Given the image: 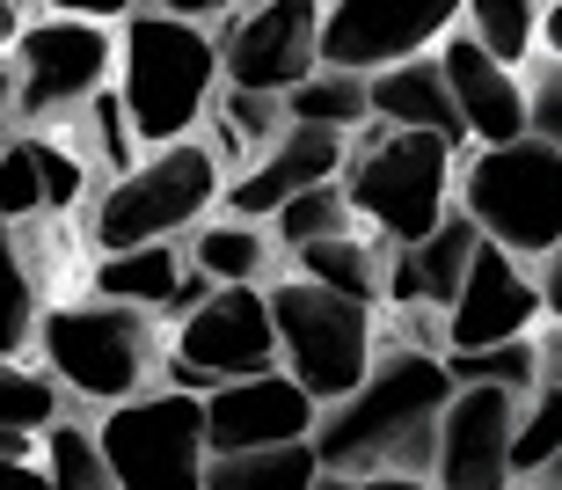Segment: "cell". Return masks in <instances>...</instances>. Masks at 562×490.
I'll return each mask as SVG.
<instances>
[{
    "label": "cell",
    "instance_id": "cell-1",
    "mask_svg": "<svg viewBox=\"0 0 562 490\" xmlns=\"http://www.w3.org/2000/svg\"><path fill=\"white\" fill-rule=\"evenodd\" d=\"M446 403H453V381H446L438 352H387L344 403L314 417V469L336 483H373V476L431 483V439Z\"/></svg>",
    "mask_w": 562,
    "mask_h": 490
},
{
    "label": "cell",
    "instance_id": "cell-2",
    "mask_svg": "<svg viewBox=\"0 0 562 490\" xmlns=\"http://www.w3.org/2000/svg\"><path fill=\"white\" fill-rule=\"evenodd\" d=\"M110 44H117V110H125L132 125V147H176V140H190V125L205 118L212 88H220V52H212V30H198V22L168 15V8H125L117 15V30H110Z\"/></svg>",
    "mask_w": 562,
    "mask_h": 490
},
{
    "label": "cell",
    "instance_id": "cell-3",
    "mask_svg": "<svg viewBox=\"0 0 562 490\" xmlns=\"http://www.w3.org/2000/svg\"><path fill=\"white\" fill-rule=\"evenodd\" d=\"M336 191H344L351 220H373L387 249H417L453 213V147L424 140V132L358 125Z\"/></svg>",
    "mask_w": 562,
    "mask_h": 490
},
{
    "label": "cell",
    "instance_id": "cell-4",
    "mask_svg": "<svg viewBox=\"0 0 562 490\" xmlns=\"http://www.w3.org/2000/svg\"><path fill=\"white\" fill-rule=\"evenodd\" d=\"M263 315H271V337H278V374H285L314 410H336L380 359L373 308L336 300V293H322V286H307V278L263 286Z\"/></svg>",
    "mask_w": 562,
    "mask_h": 490
},
{
    "label": "cell",
    "instance_id": "cell-5",
    "mask_svg": "<svg viewBox=\"0 0 562 490\" xmlns=\"http://www.w3.org/2000/svg\"><path fill=\"white\" fill-rule=\"evenodd\" d=\"M220 205V162L205 140H176V147L139 154L88 213V242L95 256H125V249H161L183 227Z\"/></svg>",
    "mask_w": 562,
    "mask_h": 490
},
{
    "label": "cell",
    "instance_id": "cell-6",
    "mask_svg": "<svg viewBox=\"0 0 562 490\" xmlns=\"http://www.w3.org/2000/svg\"><path fill=\"white\" fill-rule=\"evenodd\" d=\"M460 220L512 264H533L562 242V162L541 140L482 147L460 169Z\"/></svg>",
    "mask_w": 562,
    "mask_h": 490
},
{
    "label": "cell",
    "instance_id": "cell-7",
    "mask_svg": "<svg viewBox=\"0 0 562 490\" xmlns=\"http://www.w3.org/2000/svg\"><path fill=\"white\" fill-rule=\"evenodd\" d=\"M52 366V381L74 388L81 403H132L146 396L161 344H154V315L132 308H103V300H74V308H44L37 337H30Z\"/></svg>",
    "mask_w": 562,
    "mask_h": 490
},
{
    "label": "cell",
    "instance_id": "cell-8",
    "mask_svg": "<svg viewBox=\"0 0 562 490\" xmlns=\"http://www.w3.org/2000/svg\"><path fill=\"white\" fill-rule=\"evenodd\" d=\"M110 66H117V44L95 15H66V8H30L22 15V37L8 44V118H59V110H81L110 88Z\"/></svg>",
    "mask_w": 562,
    "mask_h": 490
},
{
    "label": "cell",
    "instance_id": "cell-9",
    "mask_svg": "<svg viewBox=\"0 0 562 490\" xmlns=\"http://www.w3.org/2000/svg\"><path fill=\"white\" fill-rule=\"evenodd\" d=\"M110 490H205V410L198 396L154 388L103 410L95 425Z\"/></svg>",
    "mask_w": 562,
    "mask_h": 490
},
{
    "label": "cell",
    "instance_id": "cell-10",
    "mask_svg": "<svg viewBox=\"0 0 562 490\" xmlns=\"http://www.w3.org/2000/svg\"><path fill=\"white\" fill-rule=\"evenodd\" d=\"M314 0H271V8H220L212 52H220V81L241 96H278L314 74Z\"/></svg>",
    "mask_w": 562,
    "mask_h": 490
},
{
    "label": "cell",
    "instance_id": "cell-11",
    "mask_svg": "<svg viewBox=\"0 0 562 490\" xmlns=\"http://www.w3.org/2000/svg\"><path fill=\"white\" fill-rule=\"evenodd\" d=\"M453 30V8H395V0H336L314 15V66L373 81L387 66L424 59Z\"/></svg>",
    "mask_w": 562,
    "mask_h": 490
},
{
    "label": "cell",
    "instance_id": "cell-12",
    "mask_svg": "<svg viewBox=\"0 0 562 490\" xmlns=\"http://www.w3.org/2000/svg\"><path fill=\"white\" fill-rule=\"evenodd\" d=\"M176 366H190L198 381L227 388V381H256L278 366V337H271V315H263V293L249 286H220V293L198 308V315L176 322V337L161 344Z\"/></svg>",
    "mask_w": 562,
    "mask_h": 490
},
{
    "label": "cell",
    "instance_id": "cell-13",
    "mask_svg": "<svg viewBox=\"0 0 562 490\" xmlns=\"http://www.w3.org/2000/svg\"><path fill=\"white\" fill-rule=\"evenodd\" d=\"M526 396L453 388L431 439V490H512V425Z\"/></svg>",
    "mask_w": 562,
    "mask_h": 490
},
{
    "label": "cell",
    "instance_id": "cell-14",
    "mask_svg": "<svg viewBox=\"0 0 562 490\" xmlns=\"http://www.w3.org/2000/svg\"><path fill=\"white\" fill-rule=\"evenodd\" d=\"M533 322H541V286H533V271L482 242L468 278H460L453 308H446V359H468V352H490V344H519Z\"/></svg>",
    "mask_w": 562,
    "mask_h": 490
},
{
    "label": "cell",
    "instance_id": "cell-15",
    "mask_svg": "<svg viewBox=\"0 0 562 490\" xmlns=\"http://www.w3.org/2000/svg\"><path fill=\"white\" fill-rule=\"evenodd\" d=\"M198 410H205V461H220V454H263V447H307L314 417H322L278 366L256 374V381L212 388Z\"/></svg>",
    "mask_w": 562,
    "mask_h": 490
},
{
    "label": "cell",
    "instance_id": "cell-16",
    "mask_svg": "<svg viewBox=\"0 0 562 490\" xmlns=\"http://www.w3.org/2000/svg\"><path fill=\"white\" fill-rule=\"evenodd\" d=\"M344 154H351V140H336V132L285 125L271 147L249 162V169L234 176V183H220V191H227V213H234V220H249V227H256V220H271L285 198L336 183V176H344Z\"/></svg>",
    "mask_w": 562,
    "mask_h": 490
},
{
    "label": "cell",
    "instance_id": "cell-17",
    "mask_svg": "<svg viewBox=\"0 0 562 490\" xmlns=\"http://www.w3.org/2000/svg\"><path fill=\"white\" fill-rule=\"evenodd\" d=\"M431 66H438V81H446V96H453V118H460L468 140H482V147H512V140H526L519 74H504L497 59H482L475 44L460 37V22L431 44Z\"/></svg>",
    "mask_w": 562,
    "mask_h": 490
},
{
    "label": "cell",
    "instance_id": "cell-18",
    "mask_svg": "<svg viewBox=\"0 0 562 490\" xmlns=\"http://www.w3.org/2000/svg\"><path fill=\"white\" fill-rule=\"evenodd\" d=\"M366 118L387 132H424V140H446V147H460L468 132H460L453 118V96H446V81H438L431 52L409 66H387V74H373L366 81Z\"/></svg>",
    "mask_w": 562,
    "mask_h": 490
},
{
    "label": "cell",
    "instance_id": "cell-19",
    "mask_svg": "<svg viewBox=\"0 0 562 490\" xmlns=\"http://www.w3.org/2000/svg\"><path fill=\"white\" fill-rule=\"evenodd\" d=\"M460 37L475 44L482 59H497L504 74H526L541 59V0H468L453 8Z\"/></svg>",
    "mask_w": 562,
    "mask_h": 490
},
{
    "label": "cell",
    "instance_id": "cell-20",
    "mask_svg": "<svg viewBox=\"0 0 562 490\" xmlns=\"http://www.w3.org/2000/svg\"><path fill=\"white\" fill-rule=\"evenodd\" d=\"M176 278H183L176 242H161V249H125V256H95V300H103V308L161 315L168 293H176Z\"/></svg>",
    "mask_w": 562,
    "mask_h": 490
},
{
    "label": "cell",
    "instance_id": "cell-21",
    "mask_svg": "<svg viewBox=\"0 0 562 490\" xmlns=\"http://www.w3.org/2000/svg\"><path fill=\"white\" fill-rule=\"evenodd\" d=\"M271 235L249 227V220H227V227H198L190 235V271L212 278V286H249L263 293V278H271Z\"/></svg>",
    "mask_w": 562,
    "mask_h": 490
},
{
    "label": "cell",
    "instance_id": "cell-22",
    "mask_svg": "<svg viewBox=\"0 0 562 490\" xmlns=\"http://www.w3.org/2000/svg\"><path fill=\"white\" fill-rule=\"evenodd\" d=\"M292 264H300L292 278H307V286H322V293H336V300H358V308H373V300H380V264H373V249H366L358 235L292 249Z\"/></svg>",
    "mask_w": 562,
    "mask_h": 490
},
{
    "label": "cell",
    "instance_id": "cell-23",
    "mask_svg": "<svg viewBox=\"0 0 562 490\" xmlns=\"http://www.w3.org/2000/svg\"><path fill=\"white\" fill-rule=\"evenodd\" d=\"M314 447H263V454H220L205 461V490H314Z\"/></svg>",
    "mask_w": 562,
    "mask_h": 490
},
{
    "label": "cell",
    "instance_id": "cell-24",
    "mask_svg": "<svg viewBox=\"0 0 562 490\" xmlns=\"http://www.w3.org/2000/svg\"><path fill=\"white\" fill-rule=\"evenodd\" d=\"M285 125H314V132L351 140L358 125H373V118H366V81H351V74H322V66H314L307 81L285 96Z\"/></svg>",
    "mask_w": 562,
    "mask_h": 490
},
{
    "label": "cell",
    "instance_id": "cell-25",
    "mask_svg": "<svg viewBox=\"0 0 562 490\" xmlns=\"http://www.w3.org/2000/svg\"><path fill=\"white\" fill-rule=\"evenodd\" d=\"M453 388H504V396H533L548 381V352L533 337L519 344H490V352H468V359H438Z\"/></svg>",
    "mask_w": 562,
    "mask_h": 490
},
{
    "label": "cell",
    "instance_id": "cell-26",
    "mask_svg": "<svg viewBox=\"0 0 562 490\" xmlns=\"http://www.w3.org/2000/svg\"><path fill=\"white\" fill-rule=\"evenodd\" d=\"M555 454H562V381H541L512 425V483H533Z\"/></svg>",
    "mask_w": 562,
    "mask_h": 490
},
{
    "label": "cell",
    "instance_id": "cell-27",
    "mask_svg": "<svg viewBox=\"0 0 562 490\" xmlns=\"http://www.w3.org/2000/svg\"><path fill=\"white\" fill-rule=\"evenodd\" d=\"M37 337V278L15 249V227H0V359L30 352Z\"/></svg>",
    "mask_w": 562,
    "mask_h": 490
},
{
    "label": "cell",
    "instance_id": "cell-28",
    "mask_svg": "<svg viewBox=\"0 0 562 490\" xmlns=\"http://www.w3.org/2000/svg\"><path fill=\"white\" fill-rule=\"evenodd\" d=\"M44 483L52 490H110V469H103V447L88 425H44Z\"/></svg>",
    "mask_w": 562,
    "mask_h": 490
},
{
    "label": "cell",
    "instance_id": "cell-29",
    "mask_svg": "<svg viewBox=\"0 0 562 490\" xmlns=\"http://www.w3.org/2000/svg\"><path fill=\"white\" fill-rule=\"evenodd\" d=\"M271 220H278V242H285V249H314V242L351 235V205H344V191H336V183L285 198V205H278Z\"/></svg>",
    "mask_w": 562,
    "mask_h": 490
},
{
    "label": "cell",
    "instance_id": "cell-30",
    "mask_svg": "<svg viewBox=\"0 0 562 490\" xmlns=\"http://www.w3.org/2000/svg\"><path fill=\"white\" fill-rule=\"evenodd\" d=\"M44 425H59V388L30 374V366L0 359V432H22V439H37Z\"/></svg>",
    "mask_w": 562,
    "mask_h": 490
},
{
    "label": "cell",
    "instance_id": "cell-31",
    "mask_svg": "<svg viewBox=\"0 0 562 490\" xmlns=\"http://www.w3.org/2000/svg\"><path fill=\"white\" fill-rule=\"evenodd\" d=\"M519 96H526V140H541V147L562 162V66L533 59L519 74Z\"/></svg>",
    "mask_w": 562,
    "mask_h": 490
},
{
    "label": "cell",
    "instance_id": "cell-32",
    "mask_svg": "<svg viewBox=\"0 0 562 490\" xmlns=\"http://www.w3.org/2000/svg\"><path fill=\"white\" fill-rule=\"evenodd\" d=\"M220 125H227V140H234L241 154H263L278 132H285V103H278V96H241V88H227Z\"/></svg>",
    "mask_w": 562,
    "mask_h": 490
},
{
    "label": "cell",
    "instance_id": "cell-33",
    "mask_svg": "<svg viewBox=\"0 0 562 490\" xmlns=\"http://www.w3.org/2000/svg\"><path fill=\"white\" fill-rule=\"evenodd\" d=\"M44 213V191H37V140H8L0 147V227Z\"/></svg>",
    "mask_w": 562,
    "mask_h": 490
},
{
    "label": "cell",
    "instance_id": "cell-34",
    "mask_svg": "<svg viewBox=\"0 0 562 490\" xmlns=\"http://www.w3.org/2000/svg\"><path fill=\"white\" fill-rule=\"evenodd\" d=\"M37 191H44V213H66V205H81V191H88L81 162H74L66 147H44V140H37Z\"/></svg>",
    "mask_w": 562,
    "mask_h": 490
},
{
    "label": "cell",
    "instance_id": "cell-35",
    "mask_svg": "<svg viewBox=\"0 0 562 490\" xmlns=\"http://www.w3.org/2000/svg\"><path fill=\"white\" fill-rule=\"evenodd\" d=\"M88 110H95V132H103V147H110V169L125 176L132 162H139V147H132V125H125V110H117V96L103 88V96H95Z\"/></svg>",
    "mask_w": 562,
    "mask_h": 490
},
{
    "label": "cell",
    "instance_id": "cell-36",
    "mask_svg": "<svg viewBox=\"0 0 562 490\" xmlns=\"http://www.w3.org/2000/svg\"><path fill=\"white\" fill-rule=\"evenodd\" d=\"M212 293H220V286H212V278H198V271L183 264V278H176V293H168V308H161V315H168V322H183V315H198V308H205Z\"/></svg>",
    "mask_w": 562,
    "mask_h": 490
},
{
    "label": "cell",
    "instance_id": "cell-37",
    "mask_svg": "<svg viewBox=\"0 0 562 490\" xmlns=\"http://www.w3.org/2000/svg\"><path fill=\"white\" fill-rule=\"evenodd\" d=\"M541 264H548V271L533 278V286H541V315H555V322H562V242L541 256Z\"/></svg>",
    "mask_w": 562,
    "mask_h": 490
},
{
    "label": "cell",
    "instance_id": "cell-38",
    "mask_svg": "<svg viewBox=\"0 0 562 490\" xmlns=\"http://www.w3.org/2000/svg\"><path fill=\"white\" fill-rule=\"evenodd\" d=\"M541 59L562 66V0H548V8H541Z\"/></svg>",
    "mask_w": 562,
    "mask_h": 490
},
{
    "label": "cell",
    "instance_id": "cell-39",
    "mask_svg": "<svg viewBox=\"0 0 562 490\" xmlns=\"http://www.w3.org/2000/svg\"><path fill=\"white\" fill-rule=\"evenodd\" d=\"M0 490H52L37 476V461H0Z\"/></svg>",
    "mask_w": 562,
    "mask_h": 490
},
{
    "label": "cell",
    "instance_id": "cell-40",
    "mask_svg": "<svg viewBox=\"0 0 562 490\" xmlns=\"http://www.w3.org/2000/svg\"><path fill=\"white\" fill-rule=\"evenodd\" d=\"M22 15H30V8H15V0H0V52H8V44L22 37Z\"/></svg>",
    "mask_w": 562,
    "mask_h": 490
},
{
    "label": "cell",
    "instance_id": "cell-41",
    "mask_svg": "<svg viewBox=\"0 0 562 490\" xmlns=\"http://www.w3.org/2000/svg\"><path fill=\"white\" fill-rule=\"evenodd\" d=\"M358 490H431L424 476H373V483H358Z\"/></svg>",
    "mask_w": 562,
    "mask_h": 490
},
{
    "label": "cell",
    "instance_id": "cell-42",
    "mask_svg": "<svg viewBox=\"0 0 562 490\" xmlns=\"http://www.w3.org/2000/svg\"><path fill=\"white\" fill-rule=\"evenodd\" d=\"M533 490H562V454H555V461H548L541 476H533Z\"/></svg>",
    "mask_w": 562,
    "mask_h": 490
},
{
    "label": "cell",
    "instance_id": "cell-43",
    "mask_svg": "<svg viewBox=\"0 0 562 490\" xmlns=\"http://www.w3.org/2000/svg\"><path fill=\"white\" fill-rule=\"evenodd\" d=\"M8 96H15V81H8V59H0V118H8Z\"/></svg>",
    "mask_w": 562,
    "mask_h": 490
},
{
    "label": "cell",
    "instance_id": "cell-44",
    "mask_svg": "<svg viewBox=\"0 0 562 490\" xmlns=\"http://www.w3.org/2000/svg\"><path fill=\"white\" fill-rule=\"evenodd\" d=\"M314 490H358V483H336V476H322V483H314Z\"/></svg>",
    "mask_w": 562,
    "mask_h": 490
},
{
    "label": "cell",
    "instance_id": "cell-45",
    "mask_svg": "<svg viewBox=\"0 0 562 490\" xmlns=\"http://www.w3.org/2000/svg\"><path fill=\"white\" fill-rule=\"evenodd\" d=\"M512 490H533V483H512Z\"/></svg>",
    "mask_w": 562,
    "mask_h": 490
}]
</instances>
